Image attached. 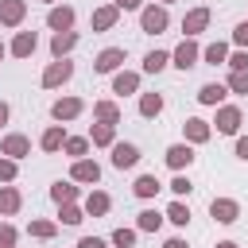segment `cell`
<instances>
[{
	"label": "cell",
	"instance_id": "43",
	"mask_svg": "<svg viewBox=\"0 0 248 248\" xmlns=\"http://www.w3.org/2000/svg\"><path fill=\"white\" fill-rule=\"evenodd\" d=\"M78 248H108V240H105V236H81Z\"/></svg>",
	"mask_w": 248,
	"mask_h": 248
},
{
	"label": "cell",
	"instance_id": "48",
	"mask_svg": "<svg viewBox=\"0 0 248 248\" xmlns=\"http://www.w3.org/2000/svg\"><path fill=\"white\" fill-rule=\"evenodd\" d=\"M213 248H240V244H236V240H217Z\"/></svg>",
	"mask_w": 248,
	"mask_h": 248
},
{
	"label": "cell",
	"instance_id": "37",
	"mask_svg": "<svg viewBox=\"0 0 248 248\" xmlns=\"http://www.w3.org/2000/svg\"><path fill=\"white\" fill-rule=\"evenodd\" d=\"M167 190H170L174 198H190V194H194V182H190L182 170H174V178H170V186H167Z\"/></svg>",
	"mask_w": 248,
	"mask_h": 248
},
{
	"label": "cell",
	"instance_id": "9",
	"mask_svg": "<svg viewBox=\"0 0 248 248\" xmlns=\"http://www.w3.org/2000/svg\"><path fill=\"white\" fill-rule=\"evenodd\" d=\"M0 155H8V159H27L31 155V140L23 136V132H8L4 140H0Z\"/></svg>",
	"mask_w": 248,
	"mask_h": 248
},
{
	"label": "cell",
	"instance_id": "49",
	"mask_svg": "<svg viewBox=\"0 0 248 248\" xmlns=\"http://www.w3.org/2000/svg\"><path fill=\"white\" fill-rule=\"evenodd\" d=\"M4 58H8V43L0 39V62H4Z\"/></svg>",
	"mask_w": 248,
	"mask_h": 248
},
{
	"label": "cell",
	"instance_id": "5",
	"mask_svg": "<svg viewBox=\"0 0 248 248\" xmlns=\"http://www.w3.org/2000/svg\"><path fill=\"white\" fill-rule=\"evenodd\" d=\"M209 217L217 225H236L240 221V202L236 198H213L209 202Z\"/></svg>",
	"mask_w": 248,
	"mask_h": 248
},
{
	"label": "cell",
	"instance_id": "12",
	"mask_svg": "<svg viewBox=\"0 0 248 248\" xmlns=\"http://www.w3.org/2000/svg\"><path fill=\"white\" fill-rule=\"evenodd\" d=\"M194 159H198V155H194V143H186V140L167 147V167H170V170H190Z\"/></svg>",
	"mask_w": 248,
	"mask_h": 248
},
{
	"label": "cell",
	"instance_id": "38",
	"mask_svg": "<svg viewBox=\"0 0 248 248\" xmlns=\"http://www.w3.org/2000/svg\"><path fill=\"white\" fill-rule=\"evenodd\" d=\"M225 85H229V93H240V97H248V70H232Z\"/></svg>",
	"mask_w": 248,
	"mask_h": 248
},
{
	"label": "cell",
	"instance_id": "42",
	"mask_svg": "<svg viewBox=\"0 0 248 248\" xmlns=\"http://www.w3.org/2000/svg\"><path fill=\"white\" fill-rule=\"evenodd\" d=\"M16 240H19L16 225H12V221H0V244H16Z\"/></svg>",
	"mask_w": 248,
	"mask_h": 248
},
{
	"label": "cell",
	"instance_id": "7",
	"mask_svg": "<svg viewBox=\"0 0 248 248\" xmlns=\"http://www.w3.org/2000/svg\"><path fill=\"white\" fill-rule=\"evenodd\" d=\"M81 112H85V101H81V97H58V101L50 105V116H54V124L78 120Z\"/></svg>",
	"mask_w": 248,
	"mask_h": 248
},
{
	"label": "cell",
	"instance_id": "47",
	"mask_svg": "<svg viewBox=\"0 0 248 248\" xmlns=\"http://www.w3.org/2000/svg\"><path fill=\"white\" fill-rule=\"evenodd\" d=\"M8 116H12V108H8V101H0V128L8 124Z\"/></svg>",
	"mask_w": 248,
	"mask_h": 248
},
{
	"label": "cell",
	"instance_id": "33",
	"mask_svg": "<svg viewBox=\"0 0 248 248\" xmlns=\"http://www.w3.org/2000/svg\"><path fill=\"white\" fill-rule=\"evenodd\" d=\"M225 58H229V43H209V46H202V62H209V66H225Z\"/></svg>",
	"mask_w": 248,
	"mask_h": 248
},
{
	"label": "cell",
	"instance_id": "17",
	"mask_svg": "<svg viewBox=\"0 0 248 248\" xmlns=\"http://www.w3.org/2000/svg\"><path fill=\"white\" fill-rule=\"evenodd\" d=\"M27 19V0H0V23L4 27H19Z\"/></svg>",
	"mask_w": 248,
	"mask_h": 248
},
{
	"label": "cell",
	"instance_id": "27",
	"mask_svg": "<svg viewBox=\"0 0 248 248\" xmlns=\"http://www.w3.org/2000/svg\"><path fill=\"white\" fill-rule=\"evenodd\" d=\"M93 120H101V124H120V105H116V101H93Z\"/></svg>",
	"mask_w": 248,
	"mask_h": 248
},
{
	"label": "cell",
	"instance_id": "3",
	"mask_svg": "<svg viewBox=\"0 0 248 248\" xmlns=\"http://www.w3.org/2000/svg\"><path fill=\"white\" fill-rule=\"evenodd\" d=\"M202 62V46H198V39H182L174 50H170V66H178V70H194Z\"/></svg>",
	"mask_w": 248,
	"mask_h": 248
},
{
	"label": "cell",
	"instance_id": "13",
	"mask_svg": "<svg viewBox=\"0 0 248 248\" xmlns=\"http://www.w3.org/2000/svg\"><path fill=\"white\" fill-rule=\"evenodd\" d=\"M74 8L70 4H50V12H46V27L50 31H74Z\"/></svg>",
	"mask_w": 248,
	"mask_h": 248
},
{
	"label": "cell",
	"instance_id": "45",
	"mask_svg": "<svg viewBox=\"0 0 248 248\" xmlns=\"http://www.w3.org/2000/svg\"><path fill=\"white\" fill-rule=\"evenodd\" d=\"M236 159L248 163V136H236Z\"/></svg>",
	"mask_w": 248,
	"mask_h": 248
},
{
	"label": "cell",
	"instance_id": "26",
	"mask_svg": "<svg viewBox=\"0 0 248 248\" xmlns=\"http://www.w3.org/2000/svg\"><path fill=\"white\" fill-rule=\"evenodd\" d=\"M50 202H54V205L78 202V186H74V178H58V182L50 186Z\"/></svg>",
	"mask_w": 248,
	"mask_h": 248
},
{
	"label": "cell",
	"instance_id": "40",
	"mask_svg": "<svg viewBox=\"0 0 248 248\" xmlns=\"http://www.w3.org/2000/svg\"><path fill=\"white\" fill-rule=\"evenodd\" d=\"M225 66H229V70H248V50H240V46H236V50H229Z\"/></svg>",
	"mask_w": 248,
	"mask_h": 248
},
{
	"label": "cell",
	"instance_id": "32",
	"mask_svg": "<svg viewBox=\"0 0 248 248\" xmlns=\"http://www.w3.org/2000/svg\"><path fill=\"white\" fill-rule=\"evenodd\" d=\"M85 221V209L78 205V202H66V205H58V225H70V229H78Z\"/></svg>",
	"mask_w": 248,
	"mask_h": 248
},
{
	"label": "cell",
	"instance_id": "39",
	"mask_svg": "<svg viewBox=\"0 0 248 248\" xmlns=\"http://www.w3.org/2000/svg\"><path fill=\"white\" fill-rule=\"evenodd\" d=\"M16 174H19V163L8 159V155H0V182H16Z\"/></svg>",
	"mask_w": 248,
	"mask_h": 248
},
{
	"label": "cell",
	"instance_id": "16",
	"mask_svg": "<svg viewBox=\"0 0 248 248\" xmlns=\"http://www.w3.org/2000/svg\"><path fill=\"white\" fill-rule=\"evenodd\" d=\"M112 93H116V97H132V93H140V74L120 66V70L112 74Z\"/></svg>",
	"mask_w": 248,
	"mask_h": 248
},
{
	"label": "cell",
	"instance_id": "30",
	"mask_svg": "<svg viewBox=\"0 0 248 248\" xmlns=\"http://www.w3.org/2000/svg\"><path fill=\"white\" fill-rule=\"evenodd\" d=\"M27 236H35V240H54V236H58V221L35 217V221L27 225Z\"/></svg>",
	"mask_w": 248,
	"mask_h": 248
},
{
	"label": "cell",
	"instance_id": "21",
	"mask_svg": "<svg viewBox=\"0 0 248 248\" xmlns=\"http://www.w3.org/2000/svg\"><path fill=\"white\" fill-rule=\"evenodd\" d=\"M19 205H23V194H19L12 182H4V186H0V217H16Z\"/></svg>",
	"mask_w": 248,
	"mask_h": 248
},
{
	"label": "cell",
	"instance_id": "35",
	"mask_svg": "<svg viewBox=\"0 0 248 248\" xmlns=\"http://www.w3.org/2000/svg\"><path fill=\"white\" fill-rule=\"evenodd\" d=\"M89 147H93V143H89V136H66V143H62V151H66L70 159H85V155H89Z\"/></svg>",
	"mask_w": 248,
	"mask_h": 248
},
{
	"label": "cell",
	"instance_id": "23",
	"mask_svg": "<svg viewBox=\"0 0 248 248\" xmlns=\"http://www.w3.org/2000/svg\"><path fill=\"white\" fill-rule=\"evenodd\" d=\"M62 143H66V128L62 124H50L43 136H39V147L46 151V155H54V151H62Z\"/></svg>",
	"mask_w": 248,
	"mask_h": 248
},
{
	"label": "cell",
	"instance_id": "29",
	"mask_svg": "<svg viewBox=\"0 0 248 248\" xmlns=\"http://www.w3.org/2000/svg\"><path fill=\"white\" fill-rule=\"evenodd\" d=\"M163 221H167V217H163L159 209H140V213H136V229H140V232H159Z\"/></svg>",
	"mask_w": 248,
	"mask_h": 248
},
{
	"label": "cell",
	"instance_id": "15",
	"mask_svg": "<svg viewBox=\"0 0 248 248\" xmlns=\"http://www.w3.org/2000/svg\"><path fill=\"white\" fill-rule=\"evenodd\" d=\"M35 46H39V35H35V31H16V39L8 43V54H12V58H31Z\"/></svg>",
	"mask_w": 248,
	"mask_h": 248
},
{
	"label": "cell",
	"instance_id": "11",
	"mask_svg": "<svg viewBox=\"0 0 248 248\" xmlns=\"http://www.w3.org/2000/svg\"><path fill=\"white\" fill-rule=\"evenodd\" d=\"M108 151H112L108 159H112V167H116V170H132V167L140 163V147H136V143H120V140H116Z\"/></svg>",
	"mask_w": 248,
	"mask_h": 248
},
{
	"label": "cell",
	"instance_id": "8",
	"mask_svg": "<svg viewBox=\"0 0 248 248\" xmlns=\"http://www.w3.org/2000/svg\"><path fill=\"white\" fill-rule=\"evenodd\" d=\"M124 46H105L97 58H93V74H116L120 66H124Z\"/></svg>",
	"mask_w": 248,
	"mask_h": 248
},
{
	"label": "cell",
	"instance_id": "31",
	"mask_svg": "<svg viewBox=\"0 0 248 248\" xmlns=\"http://www.w3.org/2000/svg\"><path fill=\"white\" fill-rule=\"evenodd\" d=\"M159 112H163V93H140V116L155 120Z\"/></svg>",
	"mask_w": 248,
	"mask_h": 248
},
{
	"label": "cell",
	"instance_id": "36",
	"mask_svg": "<svg viewBox=\"0 0 248 248\" xmlns=\"http://www.w3.org/2000/svg\"><path fill=\"white\" fill-rule=\"evenodd\" d=\"M136 236H140V229H112V236H108V244L112 248H136Z\"/></svg>",
	"mask_w": 248,
	"mask_h": 248
},
{
	"label": "cell",
	"instance_id": "20",
	"mask_svg": "<svg viewBox=\"0 0 248 248\" xmlns=\"http://www.w3.org/2000/svg\"><path fill=\"white\" fill-rule=\"evenodd\" d=\"M225 97H229V85H225V81H205V85L198 89V101H202V105H209V108L225 105Z\"/></svg>",
	"mask_w": 248,
	"mask_h": 248
},
{
	"label": "cell",
	"instance_id": "46",
	"mask_svg": "<svg viewBox=\"0 0 248 248\" xmlns=\"http://www.w3.org/2000/svg\"><path fill=\"white\" fill-rule=\"evenodd\" d=\"M163 248H190V244H186V240H182V236H170V240H167V244H163Z\"/></svg>",
	"mask_w": 248,
	"mask_h": 248
},
{
	"label": "cell",
	"instance_id": "51",
	"mask_svg": "<svg viewBox=\"0 0 248 248\" xmlns=\"http://www.w3.org/2000/svg\"><path fill=\"white\" fill-rule=\"evenodd\" d=\"M159 4H174V0H159Z\"/></svg>",
	"mask_w": 248,
	"mask_h": 248
},
{
	"label": "cell",
	"instance_id": "41",
	"mask_svg": "<svg viewBox=\"0 0 248 248\" xmlns=\"http://www.w3.org/2000/svg\"><path fill=\"white\" fill-rule=\"evenodd\" d=\"M232 43H236L240 50H248V19H240V23L232 27Z\"/></svg>",
	"mask_w": 248,
	"mask_h": 248
},
{
	"label": "cell",
	"instance_id": "25",
	"mask_svg": "<svg viewBox=\"0 0 248 248\" xmlns=\"http://www.w3.org/2000/svg\"><path fill=\"white\" fill-rule=\"evenodd\" d=\"M159 190H163V182H159L155 174H140V178L132 182V194H136V198H143V202H151Z\"/></svg>",
	"mask_w": 248,
	"mask_h": 248
},
{
	"label": "cell",
	"instance_id": "52",
	"mask_svg": "<svg viewBox=\"0 0 248 248\" xmlns=\"http://www.w3.org/2000/svg\"><path fill=\"white\" fill-rule=\"evenodd\" d=\"M0 248H16V244H0Z\"/></svg>",
	"mask_w": 248,
	"mask_h": 248
},
{
	"label": "cell",
	"instance_id": "6",
	"mask_svg": "<svg viewBox=\"0 0 248 248\" xmlns=\"http://www.w3.org/2000/svg\"><path fill=\"white\" fill-rule=\"evenodd\" d=\"M209 19H213V12L205 8V4H198V8H190L186 16H182V31H186V39H198L205 27H209Z\"/></svg>",
	"mask_w": 248,
	"mask_h": 248
},
{
	"label": "cell",
	"instance_id": "2",
	"mask_svg": "<svg viewBox=\"0 0 248 248\" xmlns=\"http://www.w3.org/2000/svg\"><path fill=\"white\" fill-rule=\"evenodd\" d=\"M240 124H244V112L236 105H217V116H213V128L221 136H240Z\"/></svg>",
	"mask_w": 248,
	"mask_h": 248
},
{
	"label": "cell",
	"instance_id": "10",
	"mask_svg": "<svg viewBox=\"0 0 248 248\" xmlns=\"http://www.w3.org/2000/svg\"><path fill=\"white\" fill-rule=\"evenodd\" d=\"M70 178L74 182H81V186H97L101 182V167H97V159H74V167H70Z\"/></svg>",
	"mask_w": 248,
	"mask_h": 248
},
{
	"label": "cell",
	"instance_id": "4",
	"mask_svg": "<svg viewBox=\"0 0 248 248\" xmlns=\"http://www.w3.org/2000/svg\"><path fill=\"white\" fill-rule=\"evenodd\" d=\"M74 78V62L70 58H54L46 70H43V89H58V85H66Z\"/></svg>",
	"mask_w": 248,
	"mask_h": 248
},
{
	"label": "cell",
	"instance_id": "1",
	"mask_svg": "<svg viewBox=\"0 0 248 248\" xmlns=\"http://www.w3.org/2000/svg\"><path fill=\"white\" fill-rule=\"evenodd\" d=\"M167 27H170L167 4H143V8H140V31H143V35H163Z\"/></svg>",
	"mask_w": 248,
	"mask_h": 248
},
{
	"label": "cell",
	"instance_id": "22",
	"mask_svg": "<svg viewBox=\"0 0 248 248\" xmlns=\"http://www.w3.org/2000/svg\"><path fill=\"white\" fill-rule=\"evenodd\" d=\"M74 46H78V31H54L50 35V54L54 58H66Z\"/></svg>",
	"mask_w": 248,
	"mask_h": 248
},
{
	"label": "cell",
	"instance_id": "44",
	"mask_svg": "<svg viewBox=\"0 0 248 248\" xmlns=\"http://www.w3.org/2000/svg\"><path fill=\"white\" fill-rule=\"evenodd\" d=\"M112 4H116L120 12H140V8H143V0H112Z\"/></svg>",
	"mask_w": 248,
	"mask_h": 248
},
{
	"label": "cell",
	"instance_id": "18",
	"mask_svg": "<svg viewBox=\"0 0 248 248\" xmlns=\"http://www.w3.org/2000/svg\"><path fill=\"white\" fill-rule=\"evenodd\" d=\"M81 209H85V217H105V213L112 209V198H108L105 190H89L85 202H81Z\"/></svg>",
	"mask_w": 248,
	"mask_h": 248
},
{
	"label": "cell",
	"instance_id": "34",
	"mask_svg": "<svg viewBox=\"0 0 248 248\" xmlns=\"http://www.w3.org/2000/svg\"><path fill=\"white\" fill-rule=\"evenodd\" d=\"M170 66V50H147L143 58V74H163Z\"/></svg>",
	"mask_w": 248,
	"mask_h": 248
},
{
	"label": "cell",
	"instance_id": "14",
	"mask_svg": "<svg viewBox=\"0 0 248 248\" xmlns=\"http://www.w3.org/2000/svg\"><path fill=\"white\" fill-rule=\"evenodd\" d=\"M182 136H186V143H205L209 136H213V124L209 120H202V116H186V124H182Z\"/></svg>",
	"mask_w": 248,
	"mask_h": 248
},
{
	"label": "cell",
	"instance_id": "24",
	"mask_svg": "<svg viewBox=\"0 0 248 248\" xmlns=\"http://www.w3.org/2000/svg\"><path fill=\"white\" fill-rule=\"evenodd\" d=\"M89 143H93V147H112V143H116V124H101V120H97V124L89 128Z\"/></svg>",
	"mask_w": 248,
	"mask_h": 248
},
{
	"label": "cell",
	"instance_id": "28",
	"mask_svg": "<svg viewBox=\"0 0 248 248\" xmlns=\"http://www.w3.org/2000/svg\"><path fill=\"white\" fill-rule=\"evenodd\" d=\"M163 217H167L170 225H178V229H186V225H190V205H186L182 198H174V202H170V205L163 209Z\"/></svg>",
	"mask_w": 248,
	"mask_h": 248
},
{
	"label": "cell",
	"instance_id": "50",
	"mask_svg": "<svg viewBox=\"0 0 248 248\" xmlns=\"http://www.w3.org/2000/svg\"><path fill=\"white\" fill-rule=\"evenodd\" d=\"M43 4H62V0H43Z\"/></svg>",
	"mask_w": 248,
	"mask_h": 248
},
{
	"label": "cell",
	"instance_id": "19",
	"mask_svg": "<svg viewBox=\"0 0 248 248\" xmlns=\"http://www.w3.org/2000/svg\"><path fill=\"white\" fill-rule=\"evenodd\" d=\"M116 19H120V8L116 4H101V8H93V31H112L116 27Z\"/></svg>",
	"mask_w": 248,
	"mask_h": 248
}]
</instances>
